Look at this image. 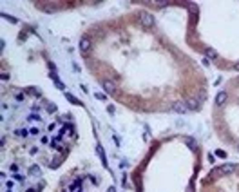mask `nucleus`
<instances>
[{
    "label": "nucleus",
    "mask_w": 239,
    "mask_h": 192,
    "mask_svg": "<svg viewBox=\"0 0 239 192\" xmlns=\"http://www.w3.org/2000/svg\"><path fill=\"white\" fill-rule=\"evenodd\" d=\"M227 100H228L227 91H219V93H218V96H216V105H218V107H223Z\"/></svg>",
    "instance_id": "423d86ee"
},
{
    "label": "nucleus",
    "mask_w": 239,
    "mask_h": 192,
    "mask_svg": "<svg viewBox=\"0 0 239 192\" xmlns=\"http://www.w3.org/2000/svg\"><path fill=\"white\" fill-rule=\"evenodd\" d=\"M42 174V169L38 165H31L29 167V176H40Z\"/></svg>",
    "instance_id": "9b49d317"
},
{
    "label": "nucleus",
    "mask_w": 239,
    "mask_h": 192,
    "mask_svg": "<svg viewBox=\"0 0 239 192\" xmlns=\"http://www.w3.org/2000/svg\"><path fill=\"white\" fill-rule=\"evenodd\" d=\"M47 112H56V105L54 103H49L47 105Z\"/></svg>",
    "instance_id": "a211bd4d"
},
{
    "label": "nucleus",
    "mask_w": 239,
    "mask_h": 192,
    "mask_svg": "<svg viewBox=\"0 0 239 192\" xmlns=\"http://www.w3.org/2000/svg\"><path fill=\"white\" fill-rule=\"evenodd\" d=\"M205 54H207V60H216L219 54H218V51L216 49H212V47H207L205 49Z\"/></svg>",
    "instance_id": "6e6552de"
},
{
    "label": "nucleus",
    "mask_w": 239,
    "mask_h": 192,
    "mask_svg": "<svg viewBox=\"0 0 239 192\" xmlns=\"http://www.w3.org/2000/svg\"><path fill=\"white\" fill-rule=\"evenodd\" d=\"M102 85H103V91H105L107 94H114V93L118 91V85H116L112 80H103Z\"/></svg>",
    "instance_id": "7ed1b4c3"
},
{
    "label": "nucleus",
    "mask_w": 239,
    "mask_h": 192,
    "mask_svg": "<svg viewBox=\"0 0 239 192\" xmlns=\"http://www.w3.org/2000/svg\"><path fill=\"white\" fill-rule=\"evenodd\" d=\"M65 98H67V100H69V102H71L73 105H83V103H82V102H80L78 98H74V96H73V94H69L67 91H65Z\"/></svg>",
    "instance_id": "f8f14e48"
},
{
    "label": "nucleus",
    "mask_w": 239,
    "mask_h": 192,
    "mask_svg": "<svg viewBox=\"0 0 239 192\" xmlns=\"http://www.w3.org/2000/svg\"><path fill=\"white\" fill-rule=\"evenodd\" d=\"M140 24H141L143 27H154L156 20H154V16H152L150 13H147V11H141V13H140Z\"/></svg>",
    "instance_id": "f03ea898"
},
{
    "label": "nucleus",
    "mask_w": 239,
    "mask_h": 192,
    "mask_svg": "<svg viewBox=\"0 0 239 192\" xmlns=\"http://www.w3.org/2000/svg\"><path fill=\"white\" fill-rule=\"evenodd\" d=\"M54 85H56V87H58V89H62V91H63V93H65V85H63V83H62V82H58V83H54Z\"/></svg>",
    "instance_id": "412c9836"
},
{
    "label": "nucleus",
    "mask_w": 239,
    "mask_h": 192,
    "mask_svg": "<svg viewBox=\"0 0 239 192\" xmlns=\"http://www.w3.org/2000/svg\"><path fill=\"white\" fill-rule=\"evenodd\" d=\"M27 192H36L34 189H27Z\"/></svg>",
    "instance_id": "cd10ccee"
},
{
    "label": "nucleus",
    "mask_w": 239,
    "mask_h": 192,
    "mask_svg": "<svg viewBox=\"0 0 239 192\" xmlns=\"http://www.w3.org/2000/svg\"><path fill=\"white\" fill-rule=\"evenodd\" d=\"M172 111L178 114H185V112H189V107L183 102H176V103H172Z\"/></svg>",
    "instance_id": "39448f33"
},
{
    "label": "nucleus",
    "mask_w": 239,
    "mask_h": 192,
    "mask_svg": "<svg viewBox=\"0 0 239 192\" xmlns=\"http://www.w3.org/2000/svg\"><path fill=\"white\" fill-rule=\"evenodd\" d=\"M27 91H29V94H33V96H40V89H38V87H29Z\"/></svg>",
    "instance_id": "dca6fc26"
},
{
    "label": "nucleus",
    "mask_w": 239,
    "mask_h": 192,
    "mask_svg": "<svg viewBox=\"0 0 239 192\" xmlns=\"http://www.w3.org/2000/svg\"><path fill=\"white\" fill-rule=\"evenodd\" d=\"M91 47H92L91 38H89V36H82V38H80V51H82V53H89Z\"/></svg>",
    "instance_id": "20e7f679"
},
{
    "label": "nucleus",
    "mask_w": 239,
    "mask_h": 192,
    "mask_svg": "<svg viewBox=\"0 0 239 192\" xmlns=\"http://www.w3.org/2000/svg\"><path fill=\"white\" fill-rule=\"evenodd\" d=\"M13 178H15V181H20V183H24V180H25V178H24L22 174H15Z\"/></svg>",
    "instance_id": "6ab92c4d"
},
{
    "label": "nucleus",
    "mask_w": 239,
    "mask_h": 192,
    "mask_svg": "<svg viewBox=\"0 0 239 192\" xmlns=\"http://www.w3.org/2000/svg\"><path fill=\"white\" fill-rule=\"evenodd\" d=\"M27 120H29V122H34V120H40V116H38V114H36V116H34V114H31Z\"/></svg>",
    "instance_id": "4be33fe9"
},
{
    "label": "nucleus",
    "mask_w": 239,
    "mask_h": 192,
    "mask_svg": "<svg viewBox=\"0 0 239 192\" xmlns=\"http://www.w3.org/2000/svg\"><path fill=\"white\" fill-rule=\"evenodd\" d=\"M31 134H34V136H36V134H40V131H38V129H31Z\"/></svg>",
    "instance_id": "393cba45"
},
{
    "label": "nucleus",
    "mask_w": 239,
    "mask_h": 192,
    "mask_svg": "<svg viewBox=\"0 0 239 192\" xmlns=\"http://www.w3.org/2000/svg\"><path fill=\"white\" fill-rule=\"evenodd\" d=\"M236 163H223L221 167H216V169H212L210 171V178L212 180H218V178H221V176H225V174H232V172H236Z\"/></svg>",
    "instance_id": "f257e3e1"
},
{
    "label": "nucleus",
    "mask_w": 239,
    "mask_h": 192,
    "mask_svg": "<svg viewBox=\"0 0 239 192\" xmlns=\"http://www.w3.org/2000/svg\"><path fill=\"white\" fill-rule=\"evenodd\" d=\"M107 192H116V189H114V187H109V190Z\"/></svg>",
    "instance_id": "bb28decb"
},
{
    "label": "nucleus",
    "mask_w": 239,
    "mask_h": 192,
    "mask_svg": "<svg viewBox=\"0 0 239 192\" xmlns=\"http://www.w3.org/2000/svg\"><path fill=\"white\" fill-rule=\"evenodd\" d=\"M237 149H239V147H237Z\"/></svg>",
    "instance_id": "c85d7f7f"
},
{
    "label": "nucleus",
    "mask_w": 239,
    "mask_h": 192,
    "mask_svg": "<svg viewBox=\"0 0 239 192\" xmlns=\"http://www.w3.org/2000/svg\"><path fill=\"white\" fill-rule=\"evenodd\" d=\"M0 78L5 82V80H9V74H7V73H2V74H0Z\"/></svg>",
    "instance_id": "b1692460"
},
{
    "label": "nucleus",
    "mask_w": 239,
    "mask_h": 192,
    "mask_svg": "<svg viewBox=\"0 0 239 192\" xmlns=\"http://www.w3.org/2000/svg\"><path fill=\"white\" fill-rule=\"evenodd\" d=\"M78 185H82V180H76V181H74V183H73V185H71L69 189H71V190H74V189H76Z\"/></svg>",
    "instance_id": "aec40b11"
},
{
    "label": "nucleus",
    "mask_w": 239,
    "mask_h": 192,
    "mask_svg": "<svg viewBox=\"0 0 239 192\" xmlns=\"http://www.w3.org/2000/svg\"><path fill=\"white\" fill-rule=\"evenodd\" d=\"M183 143H185L190 151H196V147H198L196 140H194V138H190V136H185V138H183Z\"/></svg>",
    "instance_id": "0eeeda50"
},
{
    "label": "nucleus",
    "mask_w": 239,
    "mask_h": 192,
    "mask_svg": "<svg viewBox=\"0 0 239 192\" xmlns=\"http://www.w3.org/2000/svg\"><path fill=\"white\" fill-rule=\"evenodd\" d=\"M216 156H218V158H225V156H227V152H223V151H218V152H216Z\"/></svg>",
    "instance_id": "5701e85b"
},
{
    "label": "nucleus",
    "mask_w": 239,
    "mask_h": 192,
    "mask_svg": "<svg viewBox=\"0 0 239 192\" xmlns=\"http://www.w3.org/2000/svg\"><path fill=\"white\" fill-rule=\"evenodd\" d=\"M2 18H5V20H9L11 24H16V22H18V20L15 18V16H11V15H5V13H2Z\"/></svg>",
    "instance_id": "2eb2a0df"
},
{
    "label": "nucleus",
    "mask_w": 239,
    "mask_h": 192,
    "mask_svg": "<svg viewBox=\"0 0 239 192\" xmlns=\"http://www.w3.org/2000/svg\"><path fill=\"white\" fill-rule=\"evenodd\" d=\"M234 69H236V71H239V62H237V63H234Z\"/></svg>",
    "instance_id": "a878e982"
},
{
    "label": "nucleus",
    "mask_w": 239,
    "mask_h": 192,
    "mask_svg": "<svg viewBox=\"0 0 239 192\" xmlns=\"http://www.w3.org/2000/svg\"><path fill=\"white\" fill-rule=\"evenodd\" d=\"M15 134H16L18 138H25V136H27V131H25V129H16Z\"/></svg>",
    "instance_id": "ddd939ff"
},
{
    "label": "nucleus",
    "mask_w": 239,
    "mask_h": 192,
    "mask_svg": "<svg viewBox=\"0 0 239 192\" xmlns=\"http://www.w3.org/2000/svg\"><path fill=\"white\" fill-rule=\"evenodd\" d=\"M96 152H98V156H100V160H102L103 167H107V158H105V152H103V147H102V145H98V147H96Z\"/></svg>",
    "instance_id": "1a4fd4ad"
},
{
    "label": "nucleus",
    "mask_w": 239,
    "mask_h": 192,
    "mask_svg": "<svg viewBox=\"0 0 239 192\" xmlns=\"http://www.w3.org/2000/svg\"><path fill=\"white\" fill-rule=\"evenodd\" d=\"M187 107H189V111H198L199 109V102L198 100H189L187 102Z\"/></svg>",
    "instance_id": "9d476101"
},
{
    "label": "nucleus",
    "mask_w": 239,
    "mask_h": 192,
    "mask_svg": "<svg viewBox=\"0 0 239 192\" xmlns=\"http://www.w3.org/2000/svg\"><path fill=\"white\" fill-rule=\"evenodd\" d=\"M187 7H189V11H190V13H198V5H196V4L187 2Z\"/></svg>",
    "instance_id": "4468645a"
},
{
    "label": "nucleus",
    "mask_w": 239,
    "mask_h": 192,
    "mask_svg": "<svg viewBox=\"0 0 239 192\" xmlns=\"http://www.w3.org/2000/svg\"><path fill=\"white\" fill-rule=\"evenodd\" d=\"M49 76L53 78V82H54V83H58V82H60V80H58V74H56V71H51V73H49Z\"/></svg>",
    "instance_id": "f3484780"
}]
</instances>
